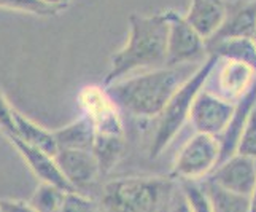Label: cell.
Wrapping results in <instances>:
<instances>
[{
    "label": "cell",
    "mask_w": 256,
    "mask_h": 212,
    "mask_svg": "<svg viewBox=\"0 0 256 212\" xmlns=\"http://www.w3.org/2000/svg\"><path fill=\"white\" fill-rule=\"evenodd\" d=\"M236 102H231L216 93L202 90L198 93L190 112V121L196 132L218 137L231 120Z\"/></svg>",
    "instance_id": "obj_7"
},
{
    "label": "cell",
    "mask_w": 256,
    "mask_h": 212,
    "mask_svg": "<svg viewBox=\"0 0 256 212\" xmlns=\"http://www.w3.org/2000/svg\"><path fill=\"white\" fill-rule=\"evenodd\" d=\"M220 161V145L214 136L196 132L182 147L172 167L175 180H202Z\"/></svg>",
    "instance_id": "obj_5"
},
{
    "label": "cell",
    "mask_w": 256,
    "mask_h": 212,
    "mask_svg": "<svg viewBox=\"0 0 256 212\" xmlns=\"http://www.w3.org/2000/svg\"><path fill=\"white\" fill-rule=\"evenodd\" d=\"M8 140L14 145V148L18 150V153L22 156V160L26 161V164L29 166V169L34 172L35 177H38L42 182L45 183H51L56 185V187L62 188L66 191H72V185H70L62 174H60L59 167L54 161V156L43 152V150L32 147L29 144L22 142L21 139H18L14 136L8 137Z\"/></svg>",
    "instance_id": "obj_11"
},
{
    "label": "cell",
    "mask_w": 256,
    "mask_h": 212,
    "mask_svg": "<svg viewBox=\"0 0 256 212\" xmlns=\"http://www.w3.org/2000/svg\"><path fill=\"white\" fill-rule=\"evenodd\" d=\"M198 69L192 64L166 66L121 78L105 91L118 109L140 118H158L183 82Z\"/></svg>",
    "instance_id": "obj_1"
},
{
    "label": "cell",
    "mask_w": 256,
    "mask_h": 212,
    "mask_svg": "<svg viewBox=\"0 0 256 212\" xmlns=\"http://www.w3.org/2000/svg\"><path fill=\"white\" fill-rule=\"evenodd\" d=\"M0 212H4V210H2V206H0Z\"/></svg>",
    "instance_id": "obj_32"
},
{
    "label": "cell",
    "mask_w": 256,
    "mask_h": 212,
    "mask_svg": "<svg viewBox=\"0 0 256 212\" xmlns=\"http://www.w3.org/2000/svg\"><path fill=\"white\" fill-rule=\"evenodd\" d=\"M13 118H14V137L54 156V153L58 152V144L52 131L37 125V123L28 118L21 112H18L16 109L13 112Z\"/></svg>",
    "instance_id": "obj_15"
},
{
    "label": "cell",
    "mask_w": 256,
    "mask_h": 212,
    "mask_svg": "<svg viewBox=\"0 0 256 212\" xmlns=\"http://www.w3.org/2000/svg\"><path fill=\"white\" fill-rule=\"evenodd\" d=\"M214 212H250V201L248 196L237 195L234 191H229L218 183L204 177L200 180Z\"/></svg>",
    "instance_id": "obj_18"
},
{
    "label": "cell",
    "mask_w": 256,
    "mask_h": 212,
    "mask_svg": "<svg viewBox=\"0 0 256 212\" xmlns=\"http://www.w3.org/2000/svg\"><path fill=\"white\" fill-rule=\"evenodd\" d=\"M58 148H74V150H91L94 142V126L92 121L83 117L72 121L70 125L52 131Z\"/></svg>",
    "instance_id": "obj_16"
},
{
    "label": "cell",
    "mask_w": 256,
    "mask_h": 212,
    "mask_svg": "<svg viewBox=\"0 0 256 212\" xmlns=\"http://www.w3.org/2000/svg\"><path fill=\"white\" fill-rule=\"evenodd\" d=\"M252 40H253V43H254V47H256V31H254V34H253V39H252Z\"/></svg>",
    "instance_id": "obj_30"
},
{
    "label": "cell",
    "mask_w": 256,
    "mask_h": 212,
    "mask_svg": "<svg viewBox=\"0 0 256 212\" xmlns=\"http://www.w3.org/2000/svg\"><path fill=\"white\" fill-rule=\"evenodd\" d=\"M208 55H215L218 58L236 59L248 64L256 72V47L252 39H236L220 42L215 45L207 47Z\"/></svg>",
    "instance_id": "obj_19"
},
{
    "label": "cell",
    "mask_w": 256,
    "mask_h": 212,
    "mask_svg": "<svg viewBox=\"0 0 256 212\" xmlns=\"http://www.w3.org/2000/svg\"><path fill=\"white\" fill-rule=\"evenodd\" d=\"M218 64V56L208 55V58L190 75L186 82L174 93V96L166 104L162 112L158 115V125L150 147V153L153 158L160 156L169 147L174 137L178 134L183 125L190 120V112L198 93L206 86L210 75Z\"/></svg>",
    "instance_id": "obj_3"
},
{
    "label": "cell",
    "mask_w": 256,
    "mask_h": 212,
    "mask_svg": "<svg viewBox=\"0 0 256 212\" xmlns=\"http://www.w3.org/2000/svg\"><path fill=\"white\" fill-rule=\"evenodd\" d=\"M175 179L169 177H121L102 188V206L107 212H160Z\"/></svg>",
    "instance_id": "obj_4"
},
{
    "label": "cell",
    "mask_w": 256,
    "mask_h": 212,
    "mask_svg": "<svg viewBox=\"0 0 256 212\" xmlns=\"http://www.w3.org/2000/svg\"><path fill=\"white\" fill-rule=\"evenodd\" d=\"M246 2H256V0H246Z\"/></svg>",
    "instance_id": "obj_31"
},
{
    "label": "cell",
    "mask_w": 256,
    "mask_h": 212,
    "mask_svg": "<svg viewBox=\"0 0 256 212\" xmlns=\"http://www.w3.org/2000/svg\"><path fill=\"white\" fill-rule=\"evenodd\" d=\"M178 185L188 199L191 212H214L200 180H178Z\"/></svg>",
    "instance_id": "obj_21"
},
{
    "label": "cell",
    "mask_w": 256,
    "mask_h": 212,
    "mask_svg": "<svg viewBox=\"0 0 256 212\" xmlns=\"http://www.w3.org/2000/svg\"><path fill=\"white\" fill-rule=\"evenodd\" d=\"M207 177L229 191L250 196L256 183V160L234 153L228 160L218 163Z\"/></svg>",
    "instance_id": "obj_8"
},
{
    "label": "cell",
    "mask_w": 256,
    "mask_h": 212,
    "mask_svg": "<svg viewBox=\"0 0 256 212\" xmlns=\"http://www.w3.org/2000/svg\"><path fill=\"white\" fill-rule=\"evenodd\" d=\"M59 212H99V206L91 198L78 193V190H72L66 191Z\"/></svg>",
    "instance_id": "obj_24"
},
{
    "label": "cell",
    "mask_w": 256,
    "mask_h": 212,
    "mask_svg": "<svg viewBox=\"0 0 256 212\" xmlns=\"http://www.w3.org/2000/svg\"><path fill=\"white\" fill-rule=\"evenodd\" d=\"M248 201H250V212H256V183L253 187L252 195L248 196Z\"/></svg>",
    "instance_id": "obj_29"
},
{
    "label": "cell",
    "mask_w": 256,
    "mask_h": 212,
    "mask_svg": "<svg viewBox=\"0 0 256 212\" xmlns=\"http://www.w3.org/2000/svg\"><path fill=\"white\" fill-rule=\"evenodd\" d=\"M42 4H45L48 7H52V8H56V10H64V8L68 5L70 0H40Z\"/></svg>",
    "instance_id": "obj_28"
},
{
    "label": "cell",
    "mask_w": 256,
    "mask_h": 212,
    "mask_svg": "<svg viewBox=\"0 0 256 212\" xmlns=\"http://www.w3.org/2000/svg\"><path fill=\"white\" fill-rule=\"evenodd\" d=\"M54 161L60 174L72 185L74 190H80L91 185L100 174L99 164H97L91 150L58 148V152L54 153Z\"/></svg>",
    "instance_id": "obj_9"
},
{
    "label": "cell",
    "mask_w": 256,
    "mask_h": 212,
    "mask_svg": "<svg viewBox=\"0 0 256 212\" xmlns=\"http://www.w3.org/2000/svg\"><path fill=\"white\" fill-rule=\"evenodd\" d=\"M164 212H191V207L188 204V199L178 183H175L172 188L169 198L166 201Z\"/></svg>",
    "instance_id": "obj_26"
},
{
    "label": "cell",
    "mask_w": 256,
    "mask_h": 212,
    "mask_svg": "<svg viewBox=\"0 0 256 212\" xmlns=\"http://www.w3.org/2000/svg\"><path fill=\"white\" fill-rule=\"evenodd\" d=\"M256 104V82L252 85V88L246 91L239 101H236V109L229 123L223 132L216 137L218 145H220V161L222 163L228 160L229 156H232L236 153L237 144H239L240 134L244 131L245 121L248 118V113L253 109V105Z\"/></svg>",
    "instance_id": "obj_13"
},
{
    "label": "cell",
    "mask_w": 256,
    "mask_h": 212,
    "mask_svg": "<svg viewBox=\"0 0 256 212\" xmlns=\"http://www.w3.org/2000/svg\"><path fill=\"white\" fill-rule=\"evenodd\" d=\"M167 13L153 15L132 13L129 16V35L124 47L120 48L110 61V69L104 78V86H108L129 77L136 70L156 69L166 63L167 51Z\"/></svg>",
    "instance_id": "obj_2"
},
{
    "label": "cell",
    "mask_w": 256,
    "mask_h": 212,
    "mask_svg": "<svg viewBox=\"0 0 256 212\" xmlns=\"http://www.w3.org/2000/svg\"><path fill=\"white\" fill-rule=\"evenodd\" d=\"M0 206L4 212H37L29 202L18 199H0Z\"/></svg>",
    "instance_id": "obj_27"
},
{
    "label": "cell",
    "mask_w": 256,
    "mask_h": 212,
    "mask_svg": "<svg viewBox=\"0 0 256 212\" xmlns=\"http://www.w3.org/2000/svg\"><path fill=\"white\" fill-rule=\"evenodd\" d=\"M220 59L223 61V64L220 67L216 75L218 91L214 93H216L218 96H222V98L228 101L236 102L256 82V72L253 67L242 63V61L226 59V58H220Z\"/></svg>",
    "instance_id": "obj_12"
},
{
    "label": "cell",
    "mask_w": 256,
    "mask_h": 212,
    "mask_svg": "<svg viewBox=\"0 0 256 212\" xmlns=\"http://www.w3.org/2000/svg\"><path fill=\"white\" fill-rule=\"evenodd\" d=\"M236 153L256 160V104L253 105V109L248 113V118L245 121Z\"/></svg>",
    "instance_id": "obj_22"
},
{
    "label": "cell",
    "mask_w": 256,
    "mask_h": 212,
    "mask_svg": "<svg viewBox=\"0 0 256 212\" xmlns=\"http://www.w3.org/2000/svg\"><path fill=\"white\" fill-rule=\"evenodd\" d=\"M0 8L29 13V15H37V16H52L59 13V10L42 4L40 0H0Z\"/></svg>",
    "instance_id": "obj_23"
},
{
    "label": "cell",
    "mask_w": 256,
    "mask_h": 212,
    "mask_svg": "<svg viewBox=\"0 0 256 212\" xmlns=\"http://www.w3.org/2000/svg\"><path fill=\"white\" fill-rule=\"evenodd\" d=\"M66 190L56 187V185L42 182L29 201V204L37 212H59L62 206Z\"/></svg>",
    "instance_id": "obj_20"
},
{
    "label": "cell",
    "mask_w": 256,
    "mask_h": 212,
    "mask_svg": "<svg viewBox=\"0 0 256 212\" xmlns=\"http://www.w3.org/2000/svg\"><path fill=\"white\" fill-rule=\"evenodd\" d=\"M226 13L228 4L224 0H190V7L184 18L194 28V31L207 42L222 28Z\"/></svg>",
    "instance_id": "obj_14"
},
{
    "label": "cell",
    "mask_w": 256,
    "mask_h": 212,
    "mask_svg": "<svg viewBox=\"0 0 256 212\" xmlns=\"http://www.w3.org/2000/svg\"><path fill=\"white\" fill-rule=\"evenodd\" d=\"M256 31V2L239 0L232 5H228L224 23L212 37L206 42V50L210 45L220 42L236 39H253Z\"/></svg>",
    "instance_id": "obj_10"
},
{
    "label": "cell",
    "mask_w": 256,
    "mask_h": 212,
    "mask_svg": "<svg viewBox=\"0 0 256 212\" xmlns=\"http://www.w3.org/2000/svg\"><path fill=\"white\" fill-rule=\"evenodd\" d=\"M124 134H94L91 152L96 156L99 171L107 174L120 161L124 152Z\"/></svg>",
    "instance_id": "obj_17"
},
{
    "label": "cell",
    "mask_w": 256,
    "mask_h": 212,
    "mask_svg": "<svg viewBox=\"0 0 256 212\" xmlns=\"http://www.w3.org/2000/svg\"><path fill=\"white\" fill-rule=\"evenodd\" d=\"M167 13V51L166 66H182L196 64V61L204 56L206 40L194 31L186 18L174 10H166Z\"/></svg>",
    "instance_id": "obj_6"
},
{
    "label": "cell",
    "mask_w": 256,
    "mask_h": 212,
    "mask_svg": "<svg viewBox=\"0 0 256 212\" xmlns=\"http://www.w3.org/2000/svg\"><path fill=\"white\" fill-rule=\"evenodd\" d=\"M14 107L6 101L2 90H0V131L6 137L14 136V118H13Z\"/></svg>",
    "instance_id": "obj_25"
}]
</instances>
